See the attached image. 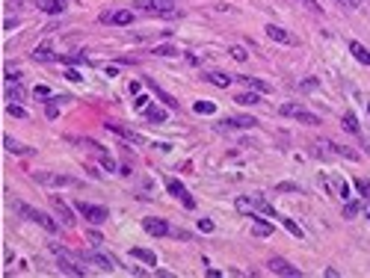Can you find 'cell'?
<instances>
[{
	"label": "cell",
	"mask_w": 370,
	"mask_h": 278,
	"mask_svg": "<svg viewBox=\"0 0 370 278\" xmlns=\"http://www.w3.org/2000/svg\"><path fill=\"white\" fill-rule=\"evenodd\" d=\"M234 204H237L240 213H249V216H255V213H258V216H269V219L275 216V207H272L266 199H261V196H240Z\"/></svg>",
	"instance_id": "1"
},
{
	"label": "cell",
	"mask_w": 370,
	"mask_h": 278,
	"mask_svg": "<svg viewBox=\"0 0 370 278\" xmlns=\"http://www.w3.org/2000/svg\"><path fill=\"white\" fill-rule=\"evenodd\" d=\"M51 254L59 260V269H62L65 275H77V278L86 275V269L80 266V254L68 252V249H62V246H53V243H51Z\"/></svg>",
	"instance_id": "2"
},
{
	"label": "cell",
	"mask_w": 370,
	"mask_h": 278,
	"mask_svg": "<svg viewBox=\"0 0 370 278\" xmlns=\"http://www.w3.org/2000/svg\"><path fill=\"white\" fill-rule=\"evenodd\" d=\"M136 9L145 12V15H154V18H172V15H178L175 0H136Z\"/></svg>",
	"instance_id": "3"
},
{
	"label": "cell",
	"mask_w": 370,
	"mask_h": 278,
	"mask_svg": "<svg viewBox=\"0 0 370 278\" xmlns=\"http://www.w3.org/2000/svg\"><path fill=\"white\" fill-rule=\"evenodd\" d=\"M15 210L24 216V219H30V222H36V225H42L45 231H51V234H56L59 231V225L48 216V213H42V210H36V207H30V204H24V202H15Z\"/></svg>",
	"instance_id": "4"
},
{
	"label": "cell",
	"mask_w": 370,
	"mask_h": 278,
	"mask_svg": "<svg viewBox=\"0 0 370 278\" xmlns=\"http://www.w3.org/2000/svg\"><path fill=\"white\" fill-rule=\"evenodd\" d=\"M74 210H77L86 222H92V225H101V222L110 216V210H107L104 204H92V202H74Z\"/></svg>",
	"instance_id": "5"
},
{
	"label": "cell",
	"mask_w": 370,
	"mask_h": 278,
	"mask_svg": "<svg viewBox=\"0 0 370 278\" xmlns=\"http://www.w3.org/2000/svg\"><path fill=\"white\" fill-rule=\"evenodd\" d=\"M33 177L45 187H77V177L71 175H56V172H33Z\"/></svg>",
	"instance_id": "6"
},
{
	"label": "cell",
	"mask_w": 370,
	"mask_h": 278,
	"mask_svg": "<svg viewBox=\"0 0 370 278\" xmlns=\"http://www.w3.org/2000/svg\"><path fill=\"white\" fill-rule=\"evenodd\" d=\"M166 190H169V193H172V196H175V199L184 204V207H190V210L196 207V199L190 196V190L184 187V183H181L178 177H166Z\"/></svg>",
	"instance_id": "7"
},
{
	"label": "cell",
	"mask_w": 370,
	"mask_h": 278,
	"mask_svg": "<svg viewBox=\"0 0 370 278\" xmlns=\"http://www.w3.org/2000/svg\"><path fill=\"white\" fill-rule=\"evenodd\" d=\"M323 187H326V193L335 196V199H344V202L349 199V187H346V180H344L341 175H338V177H335V175H323Z\"/></svg>",
	"instance_id": "8"
},
{
	"label": "cell",
	"mask_w": 370,
	"mask_h": 278,
	"mask_svg": "<svg viewBox=\"0 0 370 278\" xmlns=\"http://www.w3.org/2000/svg\"><path fill=\"white\" fill-rule=\"evenodd\" d=\"M266 269L275 272V275H285V278H299V275H302V272H299L291 260H285V257H269V260H266Z\"/></svg>",
	"instance_id": "9"
},
{
	"label": "cell",
	"mask_w": 370,
	"mask_h": 278,
	"mask_svg": "<svg viewBox=\"0 0 370 278\" xmlns=\"http://www.w3.org/2000/svg\"><path fill=\"white\" fill-rule=\"evenodd\" d=\"M282 116H288V119H296V122H302V125H320V119H317L314 113L302 110L299 104H285V107H282Z\"/></svg>",
	"instance_id": "10"
},
{
	"label": "cell",
	"mask_w": 370,
	"mask_h": 278,
	"mask_svg": "<svg viewBox=\"0 0 370 278\" xmlns=\"http://www.w3.org/2000/svg\"><path fill=\"white\" fill-rule=\"evenodd\" d=\"M48 199H51V207H53V213H56V216H59V219H62V222L71 228V225L77 222V210H71V207H68V204H65L59 196H48Z\"/></svg>",
	"instance_id": "11"
},
{
	"label": "cell",
	"mask_w": 370,
	"mask_h": 278,
	"mask_svg": "<svg viewBox=\"0 0 370 278\" xmlns=\"http://www.w3.org/2000/svg\"><path fill=\"white\" fill-rule=\"evenodd\" d=\"M142 228H145L151 237H169V234H172L169 222L160 219V216H148V219H142Z\"/></svg>",
	"instance_id": "12"
},
{
	"label": "cell",
	"mask_w": 370,
	"mask_h": 278,
	"mask_svg": "<svg viewBox=\"0 0 370 278\" xmlns=\"http://www.w3.org/2000/svg\"><path fill=\"white\" fill-rule=\"evenodd\" d=\"M101 24H119V27H128V24H133V12H131V9L101 12Z\"/></svg>",
	"instance_id": "13"
},
{
	"label": "cell",
	"mask_w": 370,
	"mask_h": 278,
	"mask_svg": "<svg viewBox=\"0 0 370 278\" xmlns=\"http://www.w3.org/2000/svg\"><path fill=\"white\" fill-rule=\"evenodd\" d=\"M258 122L252 119V116H237V119H228V122H222V125H216V130H231V127H237V130H249V127H255Z\"/></svg>",
	"instance_id": "14"
},
{
	"label": "cell",
	"mask_w": 370,
	"mask_h": 278,
	"mask_svg": "<svg viewBox=\"0 0 370 278\" xmlns=\"http://www.w3.org/2000/svg\"><path fill=\"white\" fill-rule=\"evenodd\" d=\"M107 130L119 133L122 139H128V142H133V145H142V142H145V136H139V133L131 130V127H122V125H116V122H107Z\"/></svg>",
	"instance_id": "15"
},
{
	"label": "cell",
	"mask_w": 370,
	"mask_h": 278,
	"mask_svg": "<svg viewBox=\"0 0 370 278\" xmlns=\"http://www.w3.org/2000/svg\"><path fill=\"white\" fill-rule=\"evenodd\" d=\"M264 30H266V36H269L272 42H279V45H293V36H291L285 27H279V24H266Z\"/></svg>",
	"instance_id": "16"
},
{
	"label": "cell",
	"mask_w": 370,
	"mask_h": 278,
	"mask_svg": "<svg viewBox=\"0 0 370 278\" xmlns=\"http://www.w3.org/2000/svg\"><path fill=\"white\" fill-rule=\"evenodd\" d=\"M36 6L48 15H62L65 12V0H36Z\"/></svg>",
	"instance_id": "17"
},
{
	"label": "cell",
	"mask_w": 370,
	"mask_h": 278,
	"mask_svg": "<svg viewBox=\"0 0 370 278\" xmlns=\"http://www.w3.org/2000/svg\"><path fill=\"white\" fill-rule=\"evenodd\" d=\"M3 148H6L9 154H33V148L24 145V142H18L15 136H3Z\"/></svg>",
	"instance_id": "18"
},
{
	"label": "cell",
	"mask_w": 370,
	"mask_h": 278,
	"mask_svg": "<svg viewBox=\"0 0 370 278\" xmlns=\"http://www.w3.org/2000/svg\"><path fill=\"white\" fill-rule=\"evenodd\" d=\"M80 257H86V260H92V263H98L104 272H113V269H116V266H113V260H110V257H104L101 252H86V254H80Z\"/></svg>",
	"instance_id": "19"
},
{
	"label": "cell",
	"mask_w": 370,
	"mask_h": 278,
	"mask_svg": "<svg viewBox=\"0 0 370 278\" xmlns=\"http://www.w3.org/2000/svg\"><path fill=\"white\" fill-rule=\"evenodd\" d=\"M6 101H15V104L27 101V89H24L21 83H9V86H6Z\"/></svg>",
	"instance_id": "20"
},
{
	"label": "cell",
	"mask_w": 370,
	"mask_h": 278,
	"mask_svg": "<svg viewBox=\"0 0 370 278\" xmlns=\"http://www.w3.org/2000/svg\"><path fill=\"white\" fill-rule=\"evenodd\" d=\"M33 59H36V62H53V59H56V53H53V48H51V42H45V45H39V48L33 51Z\"/></svg>",
	"instance_id": "21"
},
{
	"label": "cell",
	"mask_w": 370,
	"mask_h": 278,
	"mask_svg": "<svg viewBox=\"0 0 370 278\" xmlns=\"http://www.w3.org/2000/svg\"><path fill=\"white\" fill-rule=\"evenodd\" d=\"M234 101H237L240 107H255V104H261V92H240Z\"/></svg>",
	"instance_id": "22"
},
{
	"label": "cell",
	"mask_w": 370,
	"mask_h": 278,
	"mask_svg": "<svg viewBox=\"0 0 370 278\" xmlns=\"http://www.w3.org/2000/svg\"><path fill=\"white\" fill-rule=\"evenodd\" d=\"M349 51H352V56H355L361 65H370V51H367L364 45H358V42H349Z\"/></svg>",
	"instance_id": "23"
},
{
	"label": "cell",
	"mask_w": 370,
	"mask_h": 278,
	"mask_svg": "<svg viewBox=\"0 0 370 278\" xmlns=\"http://www.w3.org/2000/svg\"><path fill=\"white\" fill-rule=\"evenodd\" d=\"M131 254H133L136 260L148 263V266H154V263H157V254H154V252H148V249H131Z\"/></svg>",
	"instance_id": "24"
},
{
	"label": "cell",
	"mask_w": 370,
	"mask_h": 278,
	"mask_svg": "<svg viewBox=\"0 0 370 278\" xmlns=\"http://www.w3.org/2000/svg\"><path fill=\"white\" fill-rule=\"evenodd\" d=\"M355 193H358V199H364V202H370V180H364V177H355Z\"/></svg>",
	"instance_id": "25"
},
{
	"label": "cell",
	"mask_w": 370,
	"mask_h": 278,
	"mask_svg": "<svg viewBox=\"0 0 370 278\" xmlns=\"http://www.w3.org/2000/svg\"><path fill=\"white\" fill-rule=\"evenodd\" d=\"M193 113H199V116H213V113H216V104H211V101H196V104H193Z\"/></svg>",
	"instance_id": "26"
},
{
	"label": "cell",
	"mask_w": 370,
	"mask_h": 278,
	"mask_svg": "<svg viewBox=\"0 0 370 278\" xmlns=\"http://www.w3.org/2000/svg\"><path fill=\"white\" fill-rule=\"evenodd\" d=\"M208 80H211L213 86H219V89H225V86L231 83V77H228V74H222V71H211V74H208Z\"/></svg>",
	"instance_id": "27"
},
{
	"label": "cell",
	"mask_w": 370,
	"mask_h": 278,
	"mask_svg": "<svg viewBox=\"0 0 370 278\" xmlns=\"http://www.w3.org/2000/svg\"><path fill=\"white\" fill-rule=\"evenodd\" d=\"M145 119H148V122H157V125H160V122H166V113H163L160 107H151V104H148V107H145Z\"/></svg>",
	"instance_id": "28"
},
{
	"label": "cell",
	"mask_w": 370,
	"mask_h": 278,
	"mask_svg": "<svg viewBox=\"0 0 370 278\" xmlns=\"http://www.w3.org/2000/svg\"><path fill=\"white\" fill-rule=\"evenodd\" d=\"M344 130H349V133H361V127H358V119L352 116V113H344Z\"/></svg>",
	"instance_id": "29"
},
{
	"label": "cell",
	"mask_w": 370,
	"mask_h": 278,
	"mask_svg": "<svg viewBox=\"0 0 370 278\" xmlns=\"http://www.w3.org/2000/svg\"><path fill=\"white\" fill-rule=\"evenodd\" d=\"M151 89L157 92V98H160V101H163L166 107H172V110H178V101H175V98L169 95V92H163V89H160V86H154V83H151Z\"/></svg>",
	"instance_id": "30"
},
{
	"label": "cell",
	"mask_w": 370,
	"mask_h": 278,
	"mask_svg": "<svg viewBox=\"0 0 370 278\" xmlns=\"http://www.w3.org/2000/svg\"><path fill=\"white\" fill-rule=\"evenodd\" d=\"M255 92H261V95H264V92H266V95H269V83H264V80H258V77H243Z\"/></svg>",
	"instance_id": "31"
},
{
	"label": "cell",
	"mask_w": 370,
	"mask_h": 278,
	"mask_svg": "<svg viewBox=\"0 0 370 278\" xmlns=\"http://www.w3.org/2000/svg\"><path fill=\"white\" fill-rule=\"evenodd\" d=\"M6 113H9L12 119H27V110H24L21 104H15V101H9V104H6Z\"/></svg>",
	"instance_id": "32"
},
{
	"label": "cell",
	"mask_w": 370,
	"mask_h": 278,
	"mask_svg": "<svg viewBox=\"0 0 370 278\" xmlns=\"http://www.w3.org/2000/svg\"><path fill=\"white\" fill-rule=\"evenodd\" d=\"M358 213H361V202H346V204H344V216H346V219H352V216H358Z\"/></svg>",
	"instance_id": "33"
},
{
	"label": "cell",
	"mask_w": 370,
	"mask_h": 278,
	"mask_svg": "<svg viewBox=\"0 0 370 278\" xmlns=\"http://www.w3.org/2000/svg\"><path fill=\"white\" fill-rule=\"evenodd\" d=\"M252 234H255V237H269V234H272V225H269V222H255Z\"/></svg>",
	"instance_id": "34"
},
{
	"label": "cell",
	"mask_w": 370,
	"mask_h": 278,
	"mask_svg": "<svg viewBox=\"0 0 370 278\" xmlns=\"http://www.w3.org/2000/svg\"><path fill=\"white\" fill-rule=\"evenodd\" d=\"M151 53H154V56H175L178 51H175V45H160V48H154Z\"/></svg>",
	"instance_id": "35"
},
{
	"label": "cell",
	"mask_w": 370,
	"mask_h": 278,
	"mask_svg": "<svg viewBox=\"0 0 370 278\" xmlns=\"http://www.w3.org/2000/svg\"><path fill=\"white\" fill-rule=\"evenodd\" d=\"M3 74H6V80H9V83H18V80H21V71H18V68H15L12 62H9V65L3 68Z\"/></svg>",
	"instance_id": "36"
},
{
	"label": "cell",
	"mask_w": 370,
	"mask_h": 278,
	"mask_svg": "<svg viewBox=\"0 0 370 278\" xmlns=\"http://www.w3.org/2000/svg\"><path fill=\"white\" fill-rule=\"evenodd\" d=\"M231 56H234L237 62H246V59H249V51L240 48V45H234V48H231Z\"/></svg>",
	"instance_id": "37"
},
{
	"label": "cell",
	"mask_w": 370,
	"mask_h": 278,
	"mask_svg": "<svg viewBox=\"0 0 370 278\" xmlns=\"http://www.w3.org/2000/svg\"><path fill=\"white\" fill-rule=\"evenodd\" d=\"M65 65H77V62H86V56L83 53H65V56H59Z\"/></svg>",
	"instance_id": "38"
},
{
	"label": "cell",
	"mask_w": 370,
	"mask_h": 278,
	"mask_svg": "<svg viewBox=\"0 0 370 278\" xmlns=\"http://www.w3.org/2000/svg\"><path fill=\"white\" fill-rule=\"evenodd\" d=\"M285 228H288V231H291V234H293V237H299V240H302V237H305V231H302V228H299V225H296V222H293V219H285Z\"/></svg>",
	"instance_id": "39"
},
{
	"label": "cell",
	"mask_w": 370,
	"mask_h": 278,
	"mask_svg": "<svg viewBox=\"0 0 370 278\" xmlns=\"http://www.w3.org/2000/svg\"><path fill=\"white\" fill-rule=\"evenodd\" d=\"M299 3H302V6H305V9H311V12H314V15H323V6H320V3H317V0H299Z\"/></svg>",
	"instance_id": "40"
},
{
	"label": "cell",
	"mask_w": 370,
	"mask_h": 278,
	"mask_svg": "<svg viewBox=\"0 0 370 278\" xmlns=\"http://www.w3.org/2000/svg\"><path fill=\"white\" fill-rule=\"evenodd\" d=\"M101 166H104L107 172H116V160H113L110 154H104V151H101Z\"/></svg>",
	"instance_id": "41"
},
{
	"label": "cell",
	"mask_w": 370,
	"mask_h": 278,
	"mask_svg": "<svg viewBox=\"0 0 370 278\" xmlns=\"http://www.w3.org/2000/svg\"><path fill=\"white\" fill-rule=\"evenodd\" d=\"M199 228H202L205 234H211V231H213L216 225H213V219H199Z\"/></svg>",
	"instance_id": "42"
},
{
	"label": "cell",
	"mask_w": 370,
	"mask_h": 278,
	"mask_svg": "<svg viewBox=\"0 0 370 278\" xmlns=\"http://www.w3.org/2000/svg\"><path fill=\"white\" fill-rule=\"evenodd\" d=\"M33 95H36V98H48V95H51V89H48V86H36V89H33Z\"/></svg>",
	"instance_id": "43"
},
{
	"label": "cell",
	"mask_w": 370,
	"mask_h": 278,
	"mask_svg": "<svg viewBox=\"0 0 370 278\" xmlns=\"http://www.w3.org/2000/svg\"><path fill=\"white\" fill-rule=\"evenodd\" d=\"M341 6H346V9H358L361 6V0H338Z\"/></svg>",
	"instance_id": "44"
},
{
	"label": "cell",
	"mask_w": 370,
	"mask_h": 278,
	"mask_svg": "<svg viewBox=\"0 0 370 278\" xmlns=\"http://www.w3.org/2000/svg\"><path fill=\"white\" fill-rule=\"evenodd\" d=\"M279 190H282V193H299L296 183H279Z\"/></svg>",
	"instance_id": "45"
},
{
	"label": "cell",
	"mask_w": 370,
	"mask_h": 278,
	"mask_svg": "<svg viewBox=\"0 0 370 278\" xmlns=\"http://www.w3.org/2000/svg\"><path fill=\"white\" fill-rule=\"evenodd\" d=\"M65 77H68L71 83H80V80H83V77H80V71H74V68H68V71H65Z\"/></svg>",
	"instance_id": "46"
},
{
	"label": "cell",
	"mask_w": 370,
	"mask_h": 278,
	"mask_svg": "<svg viewBox=\"0 0 370 278\" xmlns=\"http://www.w3.org/2000/svg\"><path fill=\"white\" fill-rule=\"evenodd\" d=\"M148 101H151L148 95H139V98H136V110H145V107H148Z\"/></svg>",
	"instance_id": "47"
},
{
	"label": "cell",
	"mask_w": 370,
	"mask_h": 278,
	"mask_svg": "<svg viewBox=\"0 0 370 278\" xmlns=\"http://www.w3.org/2000/svg\"><path fill=\"white\" fill-rule=\"evenodd\" d=\"M89 243H92V246H101V243H104V237H98L95 231H92V234H89Z\"/></svg>",
	"instance_id": "48"
},
{
	"label": "cell",
	"mask_w": 370,
	"mask_h": 278,
	"mask_svg": "<svg viewBox=\"0 0 370 278\" xmlns=\"http://www.w3.org/2000/svg\"><path fill=\"white\" fill-rule=\"evenodd\" d=\"M302 89H317V77H314V80H305V83H302Z\"/></svg>",
	"instance_id": "49"
},
{
	"label": "cell",
	"mask_w": 370,
	"mask_h": 278,
	"mask_svg": "<svg viewBox=\"0 0 370 278\" xmlns=\"http://www.w3.org/2000/svg\"><path fill=\"white\" fill-rule=\"evenodd\" d=\"M45 113H48V119H56V116H59V110H56V107H48Z\"/></svg>",
	"instance_id": "50"
},
{
	"label": "cell",
	"mask_w": 370,
	"mask_h": 278,
	"mask_svg": "<svg viewBox=\"0 0 370 278\" xmlns=\"http://www.w3.org/2000/svg\"><path fill=\"white\" fill-rule=\"evenodd\" d=\"M364 213H367V216H370V202H367V204H364Z\"/></svg>",
	"instance_id": "51"
},
{
	"label": "cell",
	"mask_w": 370,
	"mask_h": 278,
	"mask_svg": "<svg viewBox=\"0 0 370 278\" xmlns=\"http://www.w3.org/2000/svg\"><path fill=\"white\" fill-rule=\"evenodd\" d=\"M367 113H370V110H367Z\"/></svg>",
	"instance_id": "52"
}]
</instances>
